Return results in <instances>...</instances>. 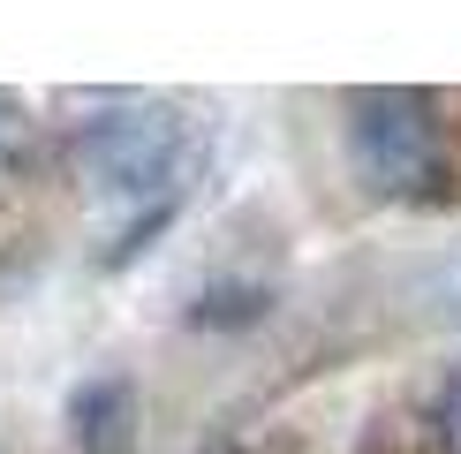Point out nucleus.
Returning a JSON list of instances; mask_svg holds the SVG:
<instances>
[{"label": "nucleus", "mask_w": 461, "mask_h": 454, "mask_svg": "<svg viewBox=\"0 0 461 454\" xmlns=\"http://www.w3.org/2000/svg\"><path fill=\"white\" fill-rule=\"evenodd\" d=\"M348 167L371 197H424L438 175V122L424 91H401V84H371L348 99Z\"/></svg>", "instance_id": "nucleus-1"}, {"label": "nucleus", "mask_w": 461, "mask_h": 454, "mask_svg": "<svg viewBox=\"0 0 461 454\" xmlns=\"http://www.w3.org/2000/svg\"><path fill=\"white\" fill-rule=\"evenodd\" d=\"M189 151V129L175 106L159 99H122V106H99L84 129H76V167L99 197H159L175 182Z\"/></svg>", "instance_id": "nucleus-2"}, {"label": "nucleus", "mask_w": 461, "mask_h": 454, "mask_svg": "<svg viewBox=\"0 0 461 454\" xmlns=\"http://www.w3.org/2000/svg\"><path fill=\"white\" fill-rule=\"evenodd\" d=\"M68 424L84 454H137V386L129 378H84L68 394Z\"/></svg>", "instance_id": "nucleus-3"}, {"label": "nucleus", "mask_w": 461, "mask_h": 454, "mask_svg": "<svg viewBox=\"0 0 461 454\" xmlns=\"http://www.w3.org/2000/svg\"><path fill=\"white\" fill-rule=\"evenodd\" d=\"M431 416H438V447L461 454V364H447V378L431 394Z\"/></svg>", "instance_id": "nucleus-4"}, {"label": "nucleus", "mask_w": 461, "mask_h": 454, "mask_svg": "<svg viewBox=\"0 0 461 454\" xmlns=\"http://www.w3.org/2000/svg\"><path fill=\"white\" fill-rule=\"evenodd\" d=\"M258 311H265V295H258V288H220V295H204V303H197L204 326H235V318H258Z\"/></svg>", "instance_id": "nucleus-5"}, {"label": "nucleus", "mask_w": 461, "mask_h": 454, "mask_svg": "<svg viewBox=\"0 0 461 454\" xmlns=\"http://www.w3.org/2000/svg\"><path fill=\"white\" fill-rule=\"evenodd\" d=\"M15 144H23V106L0 91V167H8V151H15Z\"/></svg>", "instance_id": "nucleus-6"}]
</instances>
